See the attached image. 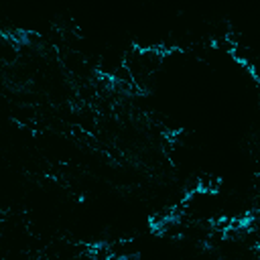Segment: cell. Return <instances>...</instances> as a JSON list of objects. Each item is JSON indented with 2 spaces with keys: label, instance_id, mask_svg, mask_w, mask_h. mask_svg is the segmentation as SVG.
<instances>
[{
  "label": "cell",
  "instance_id": "obj_1",
  "mask_svg": "<svg viewBox=\"0 0 260 260\" xmlns=\"http://www.w3.org/2000/svg\"><path fill=\"white\" fill-rule=\"evenodd\" d=\"M140 252H132V254H120L116 256V260H140Z\"/></svg>",
  "mask_w": 260,
  "mask_h": 260
}]
</instances>
